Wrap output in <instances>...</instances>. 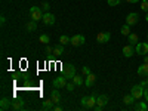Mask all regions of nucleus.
I'll return each instance as SVG.
<instances>
[{"label": "nucleus", "instance_id": "nucleus-1", "mask_svg": "<svg viewBox=\"0 0 148 111\" xmlns=\"http://www.w3.org/2000/svg\"><path fill=\"white\" fill-rule=\"evenodd\" d=\"M80 105L86 110H92L96 105V98L95 96H83L80 99Z\"/></svg>", "mask_w": 148, "mask_h": 111}, {"label": "nucleus", "instance_id": "nucleus-2", "mask_svg": "<svg viewBox=\"0 0 148 111\" xmlns=\"http://www.w3.org/2000/svg\"><path fill=\"white\" fill-rule=\"evenodd\" d=\"M62 76L67 79V80H73V77L76 76V68H74L73 64H65L62 67Z\"/></svg>", "mask_w": 148, "mask_h": 111}, {"label": "nucleus", "instance_id": "nucleus-3", "mask_svg": "<svg viewBox=\"0 0 148 111\" xmlns=\"http://www.w3.org/2000/svg\"><path fill=\"white\" fill-rule=\"evenodd\" d=\"M30 16H31V19H34V21L42 19V18H43V10H42V8H40V6H33V8L30 9Z\"/></svg>", "mask_w": 148, "mask_h": 111}, {"label": "nucleus", "instance_id": "nucleus-4", "mask_svg": "<svg viewBox=\"0 0 148 111\" xmlns=\"http://www.w3.org/2000/svg\"><path fill=\"white\" fill-rule=\"evenodd\" d=\"M135 52H136L139 56H145L148 55V42H144V43H136V47H135Z\"/></svg>", "mask_w": 148, "mask_h": 111}, {"label": "nucleus", "instance_id": "nucleus-5", "mask_svg": "<svg viewBox=\"0 0 148 111\" xmlns=\"http://www.w3.org/2000/svg\"><path fill=\"white\" fill-rule=\"evenodd\" d=\"M130 93L133 95L135 99H141V98H144V88L141 84H136L130 89Z\"/></svg>", "mask_w": 148, "mask_h": 111}, {"label": "nucleus", "instance_id": "nucleus-6", "mask_svg": "<svg viewBox=\"0 0 148 111\" xmlns=\"http://www.w3.org/2000/svg\"><path fill=\"white\" fill-rule=\"evenodd\" d=\"M138 22H139V15L136 14V12H132V14H129L126 16V24H127V25H130V27L136 25Z\"/></svg>", "mask_w": 148, "mask_h": 111}, {"label": "nucleus", "instance_id": "nucleus-7", "mask_svg": "<svg viewBox=\"0 0 148 111\" xmlns=\"http://www.w3.org/2000/svg\"><path fill=\"white\" fill-rule=\"evenodd\" d=\"M52 86H53V88H56V89L65 88V86H67V79H65L64 76H59V77L53 79V82H52Z\"/></svg>", "mask_w": 148, "mask_h": 111}, {"label": "nucleus", "instance_id": "nucleus-8", "mask_svg": "<svg viewBox=\"0 0 148 111\" xmlns=\"http://www.w3.org/2000/svg\"><path fill=\"white\" fill-rule=\"evenodd\" d=\"M84 42H86V39H84L83 34H76V36L71 37V43L70 45H73V46H82V45H84Z\"/></svg>", "mask_w": 148, "mask_h": 111}, {"label": "nucleus", "instance_id": "nucleus-9", "mask_svg": "<svg viewBox=\"0 0 148 111\" xmlns=\"http://www.w3.org/2000/svg\"><path fill=\"white\" fill-rule=\"evenodd\" d=\"M42 21H43L45 25H53L55 24V15H52L51 12H45Z\"/></svg>", "mask_w": 148, "mask_h": 111}, {"label": "nucleus", "instance_id": "nucleus-10", "mask_svg": "<svg viewBox=\"0 0 148 111\" xmlns=\"http://www.w3.org/2000/svg\"><path fill=\"white\" fill-rule=\"evenodd\" d=\"M110 39H111V34L108 33V31H104V33H98L96 34V42L98 43H107V42H110Z\"/></svg>", "mask_w": 148, "mask_h": 111}, {"label": "nucleus", "instance_id": "nucleus-11", "mask_svg": "<svg viewBox=\"0 0 148 111\" xmlns=\"http://www.w3.org/2000/svg\"><path fill=\"white\" fill-rule=\"evenodd\" d=\"M121 52H123V56H125V58H132L135 53H136V52H135L133 45H127V46H125Z\"/></svg>", "mask_w": 148, "mask_h": 111}, {"label": "nucleus", "instance_id": "nucleus-12", "mask_svg": "<svg viewBox=\"0 0 148 111\" xmlns=\"http://www.w3.org/2000/svg\"><path fill=\"white\" fill-rule=\"evenodd\" d=\"M107 104H108V96H107V95H99V96L96 98V105H98V107L102 108V107H105Z\"/></svg>", "mask_w": 148, "mask_h": 111}, {"label": "nucleus", "instance_id": "nucleus-13", "mask_svg": "<svg viewBox=\"0 0 148 111\" xmlns=\"http://www.w3.org/2000/svg\"><path fill=\"white\" fill-rule=\"evenodd\" d=\"M95 80H96V76L93 73H90V74H88L86 76V80H84V84L88 86V88H92V86L95 84Z\"/></svg>", "mask_w": 148, "mask_h": 111}, {"label": "nucleus", "instance_id": "nucleus-14", "mask_svg": "<svg viewBox=\"0 0 148 111\" xmlns=\"http://www.w3.org/2000/svg\"><path fill=\"white\" fill-rule=\"evenodd\" d=\"M10 108L15 110V111L22 110V108H24V101H22V99H14V101H12V107H10Z\"/></svg>", "mask_w": 148, "mask_h": 111}, {"label": "nucleus", "instance_id": "nucleus-15", "mask_svg": "<svg viewBox=\"0 0 148 111\" xmlns=\"http://www.w3.org/2000/svg\"><path fill=\"white\" fill-rule=\"evenodd\" d=\"M138 74L142 77H148V64L147 62H144L142 65L138 67Z\"/></svg>", "mask_w": 148, "mask_h": 111}, {"label": "nucleus", "instance_id": "nucleus-16", "mask_svg": "<svg viewBox=\"0 0 148 111\" xmlns=\"http://www.w3.org/2000/svg\"><path fill=\"white\" fill-rule=\"evenodd\" d=\"M9 107H12V101H9V98H2V99H0V108L8 110Z\"/></svg>", "mask_w": 148, "mask_h": 111}, {"label": "nucleus", "instance_id": "nucleus-17", "mask_svg": "<svg viewBox=\"0 0 148 111\" xmlns=\"http://www.w3.org/2000/svg\"><path fill=\"white\" fill-rule=\"evenodd\" d=\"M53 104H55L53 99H52V98H49V99H45L43 101L42 105H43V110H53V107H55Z\"/></svg>", "mask_w": 148, "mask_h": 111}, {"label": "nucleus", "instance_id": "nucleus-18", "mask_svg": "<svg viewBox=\"0 0 148 111\" xmlns=\"http://www.w3.org/2000/svg\"><path fill=\"white\" fill-rule=\"evenodd\" d=\"M127 40H129V45H136L139 42V36L138 34H135V33H130L127 36Z\"/></svg>", "mask_w": 148, "mask_h": 111}, {"label": "nucleus", "instance_id": "nucleus-19", "mask_svg": "<svg viewBox=\"0 0 148 111\" xmlns=\"http://www.w3.org/2000/svg\"><path fill=\"white\" fill-rule=\"evenodd\" d=\"M25 28H27V31H28V33H34V31L37 30V24H36V21H34V19H31L30 22H27Z\"/></svg>", "mask_w": 148, "mask_h": 111}, {"label": "nucleus", "instance_id": "nucleus-20", "mask_svg": "<svg viewBox=\"0 0 148 111\" xmlns=\"http://www.w3.org/2000/svg\"><path fill=\"white\" fill-rule=\"evenodd\" d=\"M123 104H125V105H133V104H135L133 95H132V93H130V95H126L125 98H123Z\"/></svg>", "mask_w": 148, "mask_h": 111}, {"label": "nucleus", "instance_id": "nucleus-21", "mask_svg": "<svg viewBox=\"0 0 148 111\" xmlns=\"http://www.w3.org/2000/svg\"><path fill=\"white\" fill-rule=\"evenodd\" d=\"M51 98L53 99V102H55V104H58V102L61 101V95H59V92H58V89H56V88L51 92Z\"/></svg>", "mask_w": 148, "mask_h": 111}, {"label": "nucleus", "instance_id": "nucleus-22", "mask_svg": "<svg viewBox=\"0 0 148 111\" xmlns=\"http://www.w3.org/2000/svg\"><path fill=\"white\" fill-rule=\"evenodd\" d=\"M53 53L56 55V56H59V55H62L64 53V45H56V46H53Z\"/></svg>", "mask_w": 148, "mask_h": 111}, {"label": "nucleus", "instance_id": "nucleus-23", "mask_svg": "<svg viewBox=\"0 0 148 111\" xmlns=\"http://www.w3.org/2000/svg\"><path fill=\"white\" fill-rule=\"evenodd\" d=\"M120 33L123 34V36H129L130 34V25H127V24H125V25H123L121 28H120Z\"/></svg>", "mask_w": 148, "mask_h": 111}, {"label": "nucleus", "instance_id": "nucleus-24", "mask_svg": "<svg viewBox=\"0 0 148 111\" xmlns=\"http://www.w3.org/2000/svg\"><path fill=\"white\" fill-rule=\"evenodd\" d=\"M73 82H74V84H76V86H82L83 84V77L80 76V74H76V76L73 77Z\"/></svg>", "mask_w": 148, "mask_h": 111}, {"label": "nucleus", "instance_id": "nucleus-25", "mask_svg": "<svg viewBox=\"0 0 148 111\" xmlns=\"http://www.w3.org/2000/svg\"><path fill=\"white\" fill-rule=\"evenodd\" d=\"M59 43H61V45H68V43H71V37H68V36H61V37H59Z\"/></svg>", "mask_w": 148, "mask_h": 111}, {"label": "nucleus", "instance_id": "nucleus-26", "mask_svg": "<svg viewBox=\"0 0 148 111\" xmlns=\"http://www.w3.org/2000/svg\"><path fill=\"white\" fill-rule=\"evenodd\" d=\"M39 42H40V43H43V45H49L51 39H49V36H47V34H42V36L39 37Z\"/></svg>", "mask_w": 148, "mask_h": 111}, {"label": "nucleus", "instance_id": "nucleus-27", "mask_svg": "<svg viewBox=\"0 0 148 111\" xmlns=\"http://www.w3.org/2000/svg\"><path fill=\"white\" fill-rule=\"evenodd\" d=\"M135 110H141V111H145V110H148V105L147 104H144V102H138V104H135Z\"/></svg>", "mask_w": 148, "mask_h": 111}, {"label": "nucleus", "instance_id": "nucleus-28", "mask_svg": "<svg viewBox=\"0 0 148 111\" xmlns=\"http://www.w3.org/2000/svg\"><path fill=\"white\" fill-rule=\"evenodd\" d=\"M120 2L121 0H107V3H108V6H117V5H120Z\"/></svg>", "mask_w": 148, "mask_h": 111}, {"label": "nucleus", "instance_id": "nucleus-29", "mask_svg": "<svg viewBox=\"0 0 148 111\" xmlns=\"http://www.w3.org/2000/svg\"><path fill=\"white\" fill-rule=\"evenodd\" d=\"M141 9L144 12H148V0H142L141 2Z\"/></svg>", "mask_w": 148, "mask_h": 111}, {"label": "nucleus", "instance_id": "nucleus-30", "mask_svg": "<svg viewBox=\"0 0 148 111\" xmlns=\"http://www.w3.org/2000/svg\"><path fill=\"white\" fill-rule=\"evenodd\" d=\"M74 88H76L74 82H73V83H70V82H68V83H67V86H65V89H67L68 92H73V90H74Z\"/></svg>", "mask_w": 148, "mask_h": 111}, {"label": "nucleus", "instance_id": "nucleus-31", "mask_svg": "<svg viewBox=\"0 0 148 111\" xmlns=\"http://www.w3.org/2000/svg\"><path fill=\"white\" fill-rule=\"evenodd\" d=\"M40 8H42V10H43V12H49V8H51V5H49V3H46V2H43Z\"/></svg>", "mask_w": 148, "mask_h": 111}, {"label": "nucleus", "instance_id": "nucleus-32", "mask_svg": "<svg viewBox=\"0 0 148 111\" xmlns=\"http://www.w3.org/2000/svg\"><path fill=\"white\" fill-rule=\"evenodd\" d=\"M82 74H83V76H88V74H90L89 67H83V68H82Z\"/></svg>", "mask_w": 148, "mask_h": 111}, {"label": "nucleus", "instance_id": "nucleus-33", "mask_svg": "<svg viewBox=\"0 0 148 111\" xmlns=\"http://www.w3.org/2000/svg\"><path fill=\"white\" fill-rule=\"evenodd\" d=\"M24 88L30 89V88H31V82H30V80H25V82H24Z\"/></svg>", "mask_w": 148, "mask_h": 111}, {"label": "nucleus", "instance_id": "nucleus-34", "mask_svg": "<svg viewBox=\"0 0 148 111\" xmlns=\"http://www.w3.org/2000/svg\"><path fill=\"white\" fill-rule=\"evenodd\" d=\"M46 52H47V53H52V52H53V47L49 46V45H46Z\"/></svg>", "mask_w": 148, "mask_h": 111}, {"label": "nucleus", "instance_id": "nucleus-35", "mask_svg": "<svg viewBox=\"0 0 148 111\" xmlns=\"http://www.w3.org/2000/svg\"><path fill=\"white\" fill-rule=\"evenodd\" d=\"M144 98H145V101L148 102V88L144 89Z\"/></svg>", "mask_w": 148, "mask_h": 111}, {"label": "nucleus", "instance_id": "nucleus-36", "mask_svg": "<svg viewBox=\"0 0 148 111\" xmlns=\"http://www.w3.org/2000/svg\"><path fill=\"white\" fill-rule=\"evenodd\" d=\"M53 110H55V111H62V107H61V105H55Z\"/></svg>", "mask_w": 148, "mask_h": 111}, {"label": "nucleus", "instance_id": "nucleus-37", "mask_svg": "<svg viewBox=\"0 0 148 111\" xmlns=\"http://www.w3.org/2000/svg\"><path fill=\"white\" fill-rule=\"evenodd\" d=\"M141 86H142V88L145 89V88H147V86H148V84H147V80H142V82H141Z\"/></svg>", "mask_w": 148, "mask_h": 111}, {"label": "nucleus", "instance_id": "nucleus-38", "mask_svg": "<svg viewBox=\"0 0 148 111\" xmlns=\"http://www.w3.org/2000/svg\"><path fill=\"white\" fill-rule=\"evenodd\" d=\"M0 22H2V25H3V24L6 22V18L5 16H0Z\"/></svg>", "mask_w": 148, "mask_h": 111}, {"label": "nucleus", "instance_id": "nucleus-39", "mask_svg": "<svg viewBox=\"0 0 148 111\" xmlns=\"http://www.w3.org/2000/svg\"><path fill=\"white\" fill-rule=\"evenodd\" d=\"M126 2H127V3H138L139 0H126Z\"/></svg>", "mask_w": 148, "mask_h": 111}, {"label": "nucleus", "instance_id": "nucleus-40", "mask_svg": "<svg viewBox=\"0 0 148 111\" xmlns=\"http://www.w3.org/2000/svg\"><path fill=\"white\" fill-rule=\"evenodd\" d=\"M144 62H147V64H148V55H145V56H144Z\"/></svg>", "mask_w": 148, "mask_h": 111}, {"label": "nucleus", "instance_id": "nucleus-41", "mask_svg": "<svg viewBox=\"0 0 148 111\" xmlns=\"http://www.w3.org/2000/svg\"><path fill=\"white\" fill-rule=\"evenodd\" d=\"M145 21L148 22V12H147V15H145Z\"/></svg>", "mask_w": 148, "mask_h": 111}, {"label": "nucleus", "instance_id": "nucleus-42", "mask_svg": "<svg viewBox=\"0 0 148 111\" xmlns=\"http://www.w3.org/2000/svg\"><path fill=\"white\" fill-rule=\"evenodd\" d=\"M145 80H147V84H148V77H145Z\"/></svg>", "mask_w": 148, "mask_h": 111}, {"label": "nucleus", "instance_id": "nucleus-43", "mask_svg": "<svg viewBox=\"0 0 148 111\" xmlns=\"http://www.w3.org/2000/svg\"><path fill=\"white\" fill-rule=\"evenodd\" d=\"M147 39H148V36H147Z\"/></svg>", "mask_w": 148, "mask_h": 111}]
</instances>
